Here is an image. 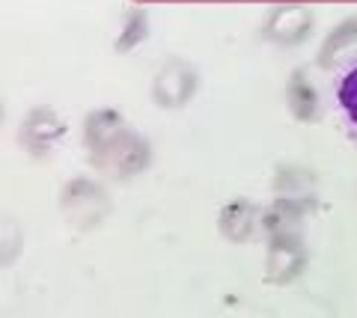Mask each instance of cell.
<instances>
[{"label": "cell", "mask_w": 357, "mask_h": 318, "mask_svg": "<svg viewBox=\"0 0 357 318\" xmlns=\"http://www.w3.org/2000/svg\"><path fill=\"white\" fill-rule=\"evenodd\" d=\"M307 244L304 232L298 235H274L265 238V283L289 286L307 271Z\"/></svg>", "instance_id": "obj_3"}, {"label": "cell", "mask_w": 357, "mask_h": 318, "mask_svg": "<svg viewBox=\"0 0 357 318\" xmlns=\"http://www.w3.org/2000/svg\"><path fill=\"white\" fill-rule=\"evenodd\" d=\"M63 137H66V119L57 111H51V107H36V111H30L18 128L21 146L36 158L48 155L54 146H60Z\"/></svg>", "instance_id": "obj_4"}, {"label": "cell", "mask_w": 357, "mask_h": 318, "mask_svg": "<svg viewBox=\"0 0 357 318\" xmlns=\"http://www.w3.org/2000/svg\"><path fill=\"white\" fill-rule=\"evenodd\" d=\"M218 232L232 241V244H248V241L262 235V208L253 200H232L220 208L218 214Z\"/></svg>", "instance_id": "obj_6"}, {"label": "cell", "mask_w": 357, "mask_h": 318, "mask_svg": "<svg viewBox=\"0 0 357 318\" xmlns=\"http://www.w3.org/2000/svg\"><path fill=\"white\" fill-rule=\"evenodd\" d=\"M84 146L89 164L107 179L126 182L149 167L152 149L116 111H96L84 122Z\"/></svg>", "instance_id": "obj_1"}, {"label": "cell", "mask_w": 357, "mask_h": 318, "mask_svg": "<svg viewBox=\"0 0 357 318\" xmlns=\"http://www.w3.org/2000/svg\"><path fill=\"white\" fill-rule=\"evenodd\" d=\"M333 104L342 116V125L357 140V54L340 63L333 78Z\"/></svg>", "instance_id": "obj_8"}, {"label": "cell", "mask_w": 357, "mask_h": 318, "mask_svg": "<svg viewBox=\"0 0 357 318\" xmlns=\"http://www.w3.org/2000/svg\"><path fill=\"white\" fill-rule=\"evenodd\" d=\"M312 212V205L298 202V200H280L274 196L271 205L262 208V235L274 238V235H298L304 232V223Z\"/></svg>", "instance_id": "obj_7"}, {"label": "cell", "mask_w": 357, "mask_h": 318, "mask_svg": "<svg viewBox=\"0 0 357 318\" xmlns=\"http://www.w3.org/2000/svg\"><path fill=\"white\" fill-rule=\"evenodd\" d=\"M289 111L301 122H316L321 113V98L316 93V86L307 81V74H295L289 81Z\"/></svg>", "instance_id": "obj_10"}, {"label": "cell", "mask_w": 357, "mask_h": 318, "mask_svg": "<svg viewBox=\"0 0 357 318\" xmlns=\"http://www.w3.org/2000/svg\"><path fill=\"white\" fill-rule=\"evenodd\" d=\"M274 191L280 200H298V202L316 205V175L307 167L286 164V167H280L274 175Z\"/></svg>", "instance_id": "obj_9"}, {"label": "cell", "mask_w": 357, "mask_h": 318, "mask_svg": "<svg viewBox=\"0 0 357 318\" xmlns=\"http://www.w3.org/2000/svg\"><path fill=\"white\" fill-rule=\"evenodd\" d=\"M197 93V74L185 63H167L152 84V102L164 111L185 107Z\"/></svg>", "instance_id": "obj_5"}, {"label": "cell", "mask_w": 357, "mask_h": 318, "mask_svg": "<svg viewBox=\"0 0 357 318\" xmlns=\"http://www.w3.org/2000/svg\"><path fill=\"white\" fill-rule=\"evenodd\" d=\"M60 212L66 223L77 232H89V229L102 226L110 212H114V200L110 193L93 179H72L66 182L60 191Z\"/></svg>", "instance_id": "obj_2"}]
</instances>
